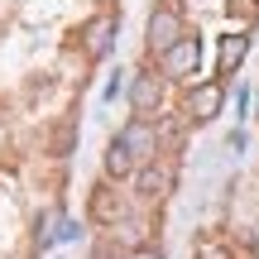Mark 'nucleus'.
<instances>
[{
    "mask_svg": "<svg viewBox=\"0 0 259 259\" xmlns=\"http://www.w3.org/2000/svg\"><path fill=\"white\" fill-rule=\"evenodd\" d=\"M139 173V158L125 149V139H111L106 149V178H135Z\"/></svg>",
    "mask_w": 259,
    "mask_h": 259,
    "instance_id": "9",
    "label": "nucleus"
},
{
    "mask_svg": "<svg viewBox=\"0 0 259 259\" xmlns=\"http://www.w3.org/2000/svg\"><path fill=\"white\" fill-rule=\"evenodd\" d=\"M158 106H163V77L158 72H135V82H130V111L149 120Z\"/></svg>",
    "mask_w": 259,
    "mask_h": 259,
    "instance_id": "3",
    "label": "nucleus"
},
{
    "mask_svg": "<svg viewBox=\"0 0 259 259\" xmlns=\"http://www.w3.org/2000/svg\"><path fill=\"white\" fill-rule=\"evenodd\" d=\"M111 34H115V19H111V15H96L92 24L82 29V48H87V58H106V53H111Z\"/></svg>",
    "mask_w": 259,
    "mask_h": 259,
    "instance_id": "7",
    "label": "nucleus"
},
{
    "mask_svg": "<svg viewBox=\"0 0 259 259\" xmlns=\"http://www.w3.org/2000/svg\"><path fill=\"white\" fill-rule=\"evenodd\" d=\"M197 63H202V38L187 34L183 44H173V48L163 53V77H192Z\"/></svg>",
    "mask_w": 259,
    "mask_h": 259,
    "instance_id": "6",
    "label": "nucleus"
},
{
    "mask_svg": "<svg viewBox=\"0 0 259 259\" xmlns=\"http://www.w3.org/2000/svg\"><path fill=\"white\" fill-rule=\"evenodd\" d=\"M254 5H259V0H254Z\"/></svg>",
    "mask_w": 259,
    "mask_h": 259,
    "instance_id": "13",
    "label": "nucleus"
},
{
    "mask_svg": "<svg viewBox=\"0 0 259 259\" xmlns=\"http://www.w3.org/2000/svg\"><path fill=\"white\" fill-rule=\"evenodd\" d=\"M135 187H139V197H163L168 187H173V173L158 168V163H144V168L135 173Z\"/></svg>",
    "mask_w": 259,
    "mask_h": 259,
    "instance_id": "8",
    "label": "nucleus"
},
{
    "mask_svg": "<svg viewBox=\"0 0 259 259\" xmlns=\"http://www.w3.org/2000/svg\"><path fill=\"white\" fill-rule=\"evenodd\" d=\"M130 259H163V254H158V250H135Z\"/></svg>",
    "mask_w": 259,
    "mask_h": 259,
    "instance_id": "11",
    "label": "nucleus"
},
{
    "mask_svg": "<svg viewBox=\"0 0 259 259\" xmlns=\"http://www.w3.org/2000/svg\"><path fill=\"white\" fill-rule=\"evenodd\" d=\"M120 139H125V149H130V154L139 158V168H144V163H154V158H158V130L149 125L144 115H135V120H130V125L120 130Z\"/></svg>",
    "mask_w": 259,
    "mask_h": 259,
    "instance_id": "4",
    "label": "nucleus"
},
{
    "mask_svg": "<svg viewBox=\"0 0 259 259\" xmlns=\"http://www.w3.org/2000/svg\"><path fill=\"white\" fill-rule=\"evenodd\" d=\"M202 259H221V254H216V250H202Z\"/></svg>",
    "mask_w": 259,
    "mask_h": 259,
    "instance_id": "12",
    "label": "nucleus"
},
{
    "mask_svg": "<svg viewBox=\"0 0 259 259\" xmlns=\"http://www.w3.org/2000/svg\"><path fill=\"white\" fill-rule=\"evenodd\" d=\"M245 48H250V38H245V34H226V38H221V58H216V72L231 77L235 67L245 63Z\"/></svg>",
    "mask_w": 259,
    "mask_h": 259,
    "instance_id": "10",
    "label": "nucleus"
},
{
    "mask_svg": "<svg viewBox=\"0 0 259 259\" xmlns=\"http://www.w3.org/2000/svg\"><path fill=\"white\" fill-rule=\"evenodd\" d=\"M87 216H92L96 226H120V216H125V197L115 192L111 183H96V187H92V202H87Z\"/></svg>",
    "mask_w": 259,
    "mask_h": 259,
    "instance_id": "5",
    "label": "nucleus"
},
{
    "mask_svg": "<svg viewBox=\"0 0 259 259\" xmlns=\"http://www.w3.org/2000/svg\"><path fill=\"white\" fill-rule=\"evenodd\" d=\"M144 38H149V48H154V53L163 58L173 44H183V38H187V29H183V15H178L173 5H158L154 15H149V29H144Z\"/></svg>",
    "mask_w": 259,
    "mask_h": 259,
    "instance_id": "1",
    "label": "nucleus"
},
{
    "mask_svg": "<svg viewBox=\"0 0 259 259\" xmlns=\"http://www.w3.org/2000/svg\"><path fill=\"white\" fill-rule=\"evenodd\" d=\"M221 106H226V87L221 82H202V87L187 92V120H192V125H206V120L221 115Z\"/></svg>",
    "mask_w": 259,
    "mask_h": 259,
    "instance_id": "2",
    "label": "nucleus"
}]
</instances>
